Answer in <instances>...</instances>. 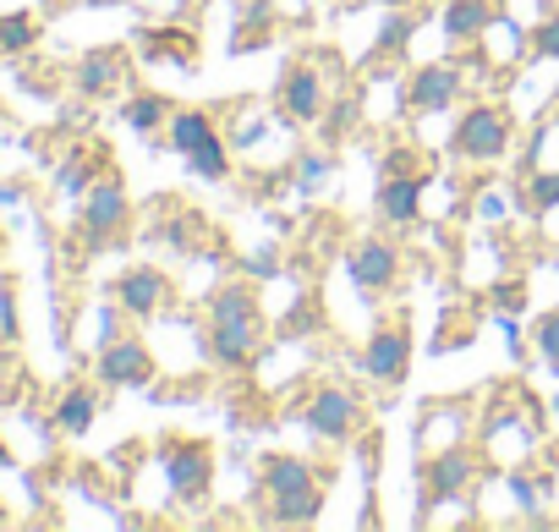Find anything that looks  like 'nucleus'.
Masks as SVG:
<instances>
[{
	"label": "nucleus",
	"instance_id": "1",
	"mask_svg": "<svg viewBox=\"0 0 559 532\" xmlns=\"http://www.w3.org/2000/svg\"><path fill=\"white\" fill-rule=\"evenodd\" d=\"M510 143H515V121H510L504 105H488V99L461 110L455 127H450V154L461 165H499L510 154Z\"/></svg>",
	"mask_w": 559,
	"mask_h": 532
},
{
	"label": "nucleus",
	"instance_id": "2",
	"mask_svg": "<svg viewBox=\"0 0 559 532\" xmlns=\"http://www.w3.org/2000/svg\"><path fill=\"white\" fill-rule=\"evenodd\" d=\"M472 483H477V450L472 445H450V450L423 456V466H417V505H423L417 521H428L439 505L461 499Z\"/></svg>",
	"mask_w": 559,
	"mask_h": 532
},
{
	"label": "nucleus",
	"instance_id": "3",
	"mask_svg": "<svg viewBox=\"0 0 559 532\" xmlns=\"http://www.w3.org/2000/svg\"><path fill=\"white\" fill-rule=\"evenodd\" d=\"M362 395L357 390H346V385H319L308 401H302V428L313 434V439H324V445H346V439H357L362 434Z\"/></svg>",
	"mask_w": 559,
	"mask_h": 532
},
{
	"label": "nucleus",
	"instance_id": "4",
	"mask_svg": "<svg viewBox=\"0 0 559 532\" xmlns=\"http://www.w3.org/2000/svg\"><path fill=\"white\" fill-rule=\"evenodd\" d=\"M461 94H466V72H461L455 56H444V61L412 67V78L401 88V105H406V116H444V110L461 105Z\"/></svg>",
	"mask_w": 559,
	"mask_h": 532
},
{
	"label": "nucleus",
	"instance_id": "5",
	"mask_svg": "<svg viewBox=\"0 0 559 532\" xmlns=\"http://www.w3.org/2000/svg\"><path fill=\"white\" fill-rule=\"evenodd\" d=\"M132 225V198L116 176H99L88 192H83V209H78V236L83 247H110L121 230Z\"/></svg>",
	"mask_w": 559,
	"mask_h": 532
},
{
	"label": "nucleus",
	"instance_id": "6",
	"mask_svg": "<svg viewBox=\"0 0 559 532\" xmlns=\"http://www.w3.org/2000/svg\"><path fill=\"white\" fill-rule=\"evenodd\" d=\"M159 466H165L170 499H181V505L209 499V488H214V450L203 439H165L159 445Z\"/></svg>",
	"mask_w": 559,
	"mask_h": 532
},
{
	"label": "nucleus",
	"instance_id": "7",
	"mask_svg": "<svg viewBox=\"0 0 559 532\" xmlns=\"http://www.w3.org/2000/svg\"><path fill=\"white\" fill-rule=\"evenodd\" d=\"M346 275L357 286L362 303H384L401 281V241L390 236H362L352 252H346Z\"/></svg>",
	"mask_w": 559,
	"mask_h": 532
},
{
	"label": "nucleus",
	"instance_id": "8",
	"mask_svg": "<svg viewBox=\"0 0 559 532\" xmlns=\"http://www.w3.org/2000/svg\"><path fill=\"white\" fill-rule=\"evenodd\" d=\"M362 374L373 385H384V390H401L412 379V330H406V319H384V324L368 330V341H362Z\"/></svg>",
	"mask_w": 559,
	"mask_h": 532
},
{
	"label": "nucleus",
	"instance_id": "9",
	"mask_svg": "<svg viewBox=\"0 0 559 532\" xmlns=\"http://www.w3.org/2000/svg\"><path fill=\"white\" fill-rule=\"evenodd\" d=\"M324 105H330V88H324V72L313 61H292L286 72H280L274 110H280V121H286V127H319Z\"/></svg>",
	"mask_w": 559,
	"mask_h": 532
},
{
	"label": "nucleus",
	"instance_id": "10",
	"mask_svg": "<svg viewBox=\"0 0 559 532\" xmlns=\"http://www.w3.org/2000/svg\"><path fill=\"white\" fill-rule=\"evenodd\" d=\"M198 346H203V363H214V368H247L263 346V324H252V319H203Z\"/></svg>",
	"mask_w": 559,
	"mask_h": 532
},
{
	"label": "nucleus",
	"instance_id": "11",
	"mask_svg": "<svg viewBox=\"0 0 559 532\" xmlns=\"http://www.w3.org/2000/svg\"><path fill=\"white\" fill-rule=\"evenodd\" d=\"M154 352L138 341V335H116V341H105L99 346V379L110 385V390H148L154 385Z\"/></svg>",
	"mask_w": 559,
	"mask_h": 532
},
{
	"label": "nucleus",
	"instance_id": "12",
	"mask_svg": "<svg viewBox=\"0 0 559 532\" xmlns=\"http://www.w3.org/2000/svg\"><path fill=\"white\" fill-rule=\"evenodd\" d=\"M423 192H428V176L417 170H379V192H373V209L390 230H406L423 220Z\"/></svg>",
	"mask_w": 559,
	"mask_h": 532
},
{
	"label": "nucleus",
	"instance_id": "13",
	"mask_svg": "<svg viewBox=\"0 0 559 532\" xmlns=\"http://www.w3.org/2000/svg\"><path fill=\"white\" fill-rule=\"evenodd\" d=\"M116 308L127 314V319H154L159 308H165V297H170V281L159 275V270H148V263H138V270H127L121 281H116Z\"/></svg>",
	"mask_w": 559,
	"mask_h": 532
},
{
	"label": "nucleus",
	"instance_id": "14",
	"mask_svg": "<svg viewBox=\"0 0 559 532\" xmlns=\"http://www.w3.org/2000/svg\"><path fill=\"white\" fill-rule=\"evenodd\" d=\"M313 483H324V472H319L308 456H297V450H269L263 466H258V488H263V499H274V494H297V488H313Z\"/></svg>",
	"mask_w": 559,
	"mask_h": 532
},
{
	"label": "nucleus",
	"instance_id": "15",
	"mask_svg": "<svg viewBox=\"0 0 559 532\" xmlns=\"http://www.w3.org/2000/svg\"><path fill=\"white\" fill-rule=\"evenodd\" d=\"M132 72V61H127V50H88L83 61H78V94L83 99H105V94H116L121 88V78Z\"/></svg>",
	"mask_w": 559,
	"mask_h": 532
},
{
	"label": "nucleus",
	"instance_id": "16",
	"mask_svg": "<svg viewBox=\"0 0 559 532\" xmlns=\"http://www.w3.org/2000/svg\"><path fill=\"white\" fill-rule=\"evenodd\" d=\"M499 23V7L493 0H450L444 7V39L450 45H483Z\"/></svg>",
	"mask_w": 559,
	"mask_h": 532
},
{
	"label": "nucleus",
	"instance_id": "17",
	"mask_svg": "<svg viewBox=\"0 0 559 532\" xmlns=\"http://www.w3.org/2000/svg\"><path fill=\"white\" fill-rule=\"evenodd\" d=\"M319 516H324V483L297 488V494H274L269 510H258V521H269V527H313Z\"/></svg>",
	"mask_w": 559,
	"mask_h": 532
},
{
	"label": "nucleus",
	"instance_id": "18",
	"mask_svg": "<svg viewBox=\"0 0 559 532\" xmlns=\"http://www.w3.org/2000/svg\"><path fill=\"white\" fill-rule=\"evenodd\" d=\"M203 319H252V324H263V297H258L252 281H225L203 297Z\"/></svg>",
	"mask_w": 559,
	"mask_h": 532
},
{
	"label": "nucleus",
	"instance_id": "19",
	"mask_svg": "<svg viewBox=\"0 0 559 532\" xmlns=\"http://www.w3.org/2000/svg\"><path fill=\"white\" fill-rule=\"evenodd\" d=\"M274 28H280V17H274L269 0H247V7L236 12V28H230V50L236 56H252V50L274 45Z\"/></svg>",
	"mask_w": 559,
	"mask_h": 532
},
{
	"label": "nucleus",
	"instance_id": "20",
	"mask_svg": "<svg viewBox=\"0 0 559 532\" xmlns=\"http://www.w3.org/2000/svg\"><path fill=\"white\" fill-rule=\"evenodd\" d=\"M165 132H170V154H181V159H187L192 149H203L209 138H219V127H214L209 110H176Z\"/></svg>",
	"mask_w": 559,
	"mask_h": 532
},
{
	"label": "nucleus",
	"instance_id": "21",
	"mask_svg": "<svg viewBox=\"0 0 559 532\" xmlns=\"http://www.w3.org/2000/svg\"><path fill=\"white\" fill-rule=\"evenodd\" d=\"M357 121H362V99H357V94L330 99V105H324V116H319V143H324V149L346 143V138L357 132Z\"/></svg>",
	"mask_w": 559,
	"mask_h": 532
},
{
	"label": "nucleus",
	"instance_id": "22",
	"mask_svg": "<svg viewBox=\"0 0 559 532\" xmlns=\"http://www.w3.org/2000/svg\"><path fill=\"white\" fill-rule=\"evenodd\" d=\"M187 170H192L198 181H230V170H236L230 138H209L203 149H192V154H187Z\"/></svg>",
	"mask_w": 559,
	"mask_h": 532
},
{
	"label": "nucleus",
	"instance_id": "23",
	"mask_svg": "<svg viewBox=\"0 0 559 532\" xmlns=\"http://www.w3.org/2000/svg\"><path fill=\"white\" fill-rule=\"evenodd\" d=\"M94 417H99V395H94L88 385L67 390V395H61V406H56V428H61V434H88V428H94Z\"/></svg>",
	"mask_w": 559,
	"mask_h": 532
},
{
	"label": "nucleus",
	"instance_id": "24",
	"mask_svg": "<svg viewBox=\"0 0 559 532\" xmlns=\"http://www.w3.org/2000/svg\"><path fill=\"white\" fill-rule=\"evenodd\" d=\"M330 176H335V154H330V149H302L297 165H292V187H297V198H313Z\"/></svg>",
	"mask_w": 559,
	"mask_h": 532
},
{
	"label": "nucleus",
	"instance_id": "25",
	"mask_svg": "<svg viewBox=\"0 0 559 532\" xmlns=\"http://www.w3.org/2000/svg\"><path fill=\"white\" fill-rule=\"evenodd\" d=\"M170 116H176V105L159 99V94H132L127 110H121V121H127L132 132H159V127H170Z\"/></svg>",
	"mask_w": 559,
	"mask_h": 532
},
{
	"label": "nucleus",
	"instance_id": "26",
	"mask_svg": "<svg viewBox=\"0 0 559 532\" xmlns=\"http://www.w3.org/2000/svg\"><path fill=\"white\" fill-rule=\"evenodd\" d=\"M515 209H526V214H554V209H559V165L532 170V176H526V192L515 198Z\"/></svg>",
	"mask_w": 559,
	"mask_h": 532
},
{
	"label": "nucleus",
	"instance_id": "27",
	"mask_svg": "<svg viewBox=\"0 0 559 532\" xmlns=\"http://www.w3.org/2000/svg\"><path fill=\"white\" fill-rule=\"evenodd\" d=\"M412 39H417V17H406V7H390V17H384V28H379V39H373V61L401 56Z\"/></svg>",
	"mask_w": 559,
	"mask_h": 532
},
{
	"label": "nucleus",
	"instance_id": "28",
	"mask_svg": "<svg viewBox=\"0 0 559 532\" xmlns=\"http://www.w3.org/2000/svg\"><path fill=\"white\" fill-rule=\"evenodd\" d=\"M532 352L543 357L548 374H559V308H548V314L532 324Z\"/></svg>",
	"mask_w": 559,
	"mask_h": 532
},
{
	"label": "nucleus",
	"instance_id": "29",
	"mask_svg": "<svg viewBox=\"0 0 559 532\" xmlns=\"http://www.w3.org/2000/svg\"><path fill=\"white\" fill-rule=\"evenodd\" d=\"M34 39H39V23H34L28 12L0 17V56H17V50H28Z\"/></svg>",
	"mask_w": 559,
	"mask_h": 532
},
{
	"label": "nucleus",
	"instance_id": "30",
	"mask_svg": "<svg viewBox=\"0 0 559 532\" xmlns=\"http://www.w3.org/2000/svg\"><path fill=\"white\" fill-rule=\"evenodd\" d=\"M488 308L499 319H521L526 314V281H493L488 286Z\"/></svg>",
	"mask_w": 559,
	"mask_h": 532
},
{
	"label": "nucleus",
	"instance_id": "31",
	"mask_svg": "<svg viewBox=\"0 0 559 532\" xmlns=\"http://www.w3.org/2000/svg\"><path fill=\"white\" fill-rule=\"evenodd\" d=\"M88 187H94V159H88V154L78 149V154H72L67 165H61V192H72V198H83Z\"/></svg>",
	"mask_w": 559,
	"mask_h": 532
},
{
	"label": "nucleus",
	"instance_id": "32",
	"mask_svg": "<svg viewBox=\"0 0 559 532\" xmlns=\"http://www.w3.org/2000/svg\"><path fill=\"white\" fill-rule=\"evenodd\" d=\"M532 61H559V12L532 23Z\"/></svg>",
	"mask_w": 559,
	"mask_h": 532
},
{
	"label": "nucleus",
	"instance_id": "33",
	"mask_svg": "<svg viewBox=\"0 0 559 532\" xmlns=\"http://www.w3.org/2000/svg\"><path fill=\"white\" fill-rule=\"evenodd\" d=\"M313 330H319V303H313V297L292 303V314L280 319V335H292V341H297V335H313Z\"/></svg>",
	"mask_w": 559,
	"mask_h": 532
},
{
	"label": "nucleus",
	"instance_id": "34",
	"mask_svg": "<svg viewBox=\"0 0 559 532\" xmlns=\"http://www.w3.org/2000/svg\"><path fill=\"white\" fill-rule=\"evenodd\" d=\"M241 270H247V281L269 286V281H280V252H274V247H258V252L241 258Z\"/></svg>",
	"mask_w": 559,
	"mask_h": 532
},
{
	"label": "nucleus",
	"instance_id": "35",
	"mask_svg": "<svg viewBox=\"0 0 559 532\" xmlns=\"http://www.w3.org/2000/svg\"><path fill=\"white\" fill-rule=\"evenodd\" d=\"M379 7H412V0H379Z\"/></svg>",
	"mask_w": 559,
	"mask_h": 532
}]
</instances>
